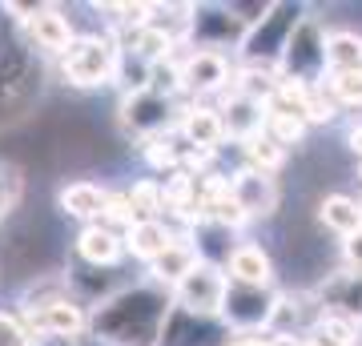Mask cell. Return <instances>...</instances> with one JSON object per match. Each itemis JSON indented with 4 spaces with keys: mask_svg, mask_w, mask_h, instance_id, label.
Wrapping results in <instances>:
<instances>
[{
    "mask_svg": "<svg viewBox=\"0 0 362 346\" xmlns=\"http://www.w3.org/2000/svg\"><path fill=\"white\" fill-rule=\"evenodd\" d=\"M25 33H28V49L49 52V57H57V61H61V57L73 49V40H77L65 8H57V4H37V13L28 16Z\"/></svg>",
    "mask_w": 362,
    "mask_h": 346,
    "instance_id": "obj_11",
    "label": "cell"
},
{
    "mask_svg": "<svg viewBox=\"0 0 362 346\" xmlns=\"http://www.w3.org/2000/svg\"><path fill=\"white\" fill-rule=\"evenodd\" d=\"M149 89L161 93V97H169V101L185 97V77H181V57L177 52L153 64V73H149Z\"/></svg>",
    "mask_w": 362,
    "mask_h": 346,
    "instance_id": "obj_27",
    "label": "cell"
},
{
    "mask_svg": "<svg viewBox=\"0 0 362 346\" xmlns=\"http://www.w3.org/2000/svg\"><path fill=\"white\" fill-rule=\"evenodd\" d=\"M105 226L109 230H117V233H125V230H133L137 226V209H133V202H129V193L125 190H109V205H105Z\"/></svg>",
    "mask_w": 362,
    "mask_h": 346,
    "instance_id": "obj_29",
    "label": "cell"
},
{
    "mask_svg": "<svg viewBox=\"0 0 362 346\" xmlns=\"http://www.w3.org/2000/svg\"><path fill=\"white\" fill-rule=\"evenodd\" d=\"M197 262H202V254H197L194 238H189V233H177V238L169 242L165 254L157 258L153 266H145V278H149V282H157V286H169V290H173V286H177L181 278H185V274L197 266Z\"/></svg>",
    "mask_w": 362,
    "mask_h": 346,
    "instance_id": "obj_20",
    "label": "cell"
},
{
    "mask_svg": "<svg viewBox=\"0 0 362 346\" xmlns=\"http://www.w3.org/2000/svg\"><path fill=\"white\" fill-rule=\"evenodd\" d=\"M233 330L221 318H197L185 310H173V318L165 326L161 346H230Z\"/></svg>",
    "mask_w": 362,
    "mask_h": 346,
    "instance_id": "obj_14",
    "label": "cell"
},
{
    "mask_svg": "<svg viewBox=\"0 0 362 346\" xmlns=\"http://www.w3.org/2000/svg\"><path fill=\"white\" fill-rule=\"evenodd\" d=\"M266 109H270V105H266ZM306 129H310V121H302V117H294V113H274L270 109V117H266V133H270L282 149H294V145L306 142Z\"/></svg>",
    "mask_w": 362,
    "mask_h": 346,
    "instance_id": "obj_28",
    "label": "cell"
},
{
    "mask_svg": "<svg viewBox=\"0 0 362 346\" xmlns=\"http://www.w3.org/2000/svg\"><path fill=\"white\" fill-rule=\"evenodd\" d=\"M226 294H230V274L214 262H197L177 286H173V302L185 314L197 318H221L226 310Z\"/></svg>",
    "mask_w": 362,
    "mask_h": 346,
    "instance_id": "obj_7",
    "label": "cell"
},
{
    "mask_svg": "<svg viewBox=\"0 0 362 346\" xmlns=\"http://www.w3.org/2000/svg\"><path fill=\"white\" fill-rule=\"evenodd\" d=\"M358 181H362V166H358Z\"/></svg>",
    "mask_w": 362,
    "mask_h": 346,
    "instance_id": "obj_36",
    "label": "cell"
},
{
    "mask_svg": "<svg viewBox=\"0 0 362 346\" xmlns=\"http://www.w3.org/2000/svg\"><path fill=\"white\" fill-rule=\"evenodd\" d=\"M73 254L77 262L85 266H97V270H117L125 262V233L109 230L105 221H93V226H81V233L73 238Z\"/></svg>",
    "mask_w": 362,
    "mask_h": 346,
    "instance_id": "obj_12",
    "label": "cell"
},
{
    "mask_svg": "<svg viewBox=\"0 0 362 346\" xmlns=\"http://www.w3.org/2000/svg\"><path fill=\"white\" fill-rule=\"evenodd\" d=\"M346 145H350V154L358 157V166H362V121H354V125L346 129Z\"/></svg>",
    "mask_w": 362,
    "mask_h": 346,
    "instance_id": "obj_34",
    "label": "cell"
},
{
    "mask_svg": "<svg viewBox=\"0 0 362 346\" xmlns=\"http://www.w3.org/2000/svg\"><path fill=\"white\" fill-rule=\"evenodd\" d=\"M226 274H230L233 286H258V290H270L274 286V258L262 250L258 242H238V250L226 262Z\"/></svg>",
    "mask_w": 362,
    "mask_h": 346,
    "instance_id": "obj_19",
    "label": "cell"
},
{
    "mask_svg": "<svg viewBox=\"0 0 362 346\" xmlns=\"http://www.w3.org/2000/svg\"><path fill=\"white\" fill-rule=\"evenodd\" d=\"M57 205H61V214H69V218H77V221H85V226H93V221L105 218L109 190H105L101 181L77 178V181H69V185H61Z\"/></svg>",
    "mask_w": 362,
    "mask_h": 346,
    "instance_id": "obj_18",
    "label": "cell"
},
{
    "mask_svg": "<svg viewBox=\"0 0 362 346\" xmlns=\"http://www.w3.org/2000/svg\"><path fill=\"white\" fill-rule=\"evenodd\" d=\"M230 185H233V202L246 209L250 221H266L278 214V202H282V193H278V181H274V173H258V169H233L230 173Z\"/></svg>",
    "mask_w": 362,
    "mask_h": 346,
    "instance_id": "obj_10",
    "label": "cell"
},
{
    "mask_svg": "<svg viewBox=\"0 0 362 346\" xmlns=\"http://www.w3.org/2000/svg\"><path fill=\"white\" fill-rule=\"evenodd\" d=\"M318 221H322V230L338 233L346 242L362 230V202H354L350 193H326L318 202Z\"/></svg>",
    "mask_w": 362,
    "mask_h": 346,
    "instance_id": "obj_22",
    "label": "cell"
},
{
    "mask_svg": "<svg viewBox=\"0 0 362 346\" xmlns=\"http://www.w3.org/2000/svg\"><path fill=\"white\" fill-rule=\"evenodd\" d=\"M221 121H226V142L233 145H246L250 137H258V133H266V117H270V109L262 101H254V97H246V93H226L221 97Z\"/></svg>",
    "mask_w": 362,
    "mask_h": 346,
    "instance_id": "obj_15",
    "label": "cell"
},
{
    "mask_svg": "<svg viewBox=\"0 0 362 346\" xmlns=\"http://www.w3.org/2000/svg\"><path fill=\"white\" fill-rule=\"evenodd\" d=\"M233 61L214 49H185L181 52V77H185V97L189 101H209L218 93L233 89Z\"/></svg>",
    "mask_w": 362,
    "mask_h": 346,
    "instance_id": "obj_8",
    "label": "cell"
},
{
    "mask_svg": "<svg viewBox=\"0 0 362 346\" xmlns=\"http://www.w3.org/2000/svg\"><path fill=\"white\" fill-rule=\"evenodd\" d=\"M173 310V290L141 278L89 310V338L97 346H161Z\"/></svg>",
    "mask_w": 362,
    "mask_h": 346,
    "instance_id": "obj_1",
    "label": "cell"
},
{
    "mask_svg": "<svg viewBox=\"0 0 362 346\" xmlns=\"http://www.w3.org/2000/svg\"><path fill=\"white\" fill-rule=\"evenodd\" d=\"M286 154H290V149H282L270 133H258V137H250V142L242 145V161H246L250 169H258V173H278V169L286 166Z\"/></svg>",
    "mask_w": 362,
    "mask_h": 346,
    "instance_id": "obj_25",
    "label": "cell"
},
{
    "mask_svg": "<svg viewBox=\"0 0 362 346\" xmlns=\"http://www.w3.org/2000/svg\"><path fill=\"white\" fill-rule=\"evenodd\" d=\"M326 89L342 109H362V73H330Z\"/></svg>",
    "mask_w": 362,
    "mask_h": 346,
    "instance_id": "obj_30",
    "label": "cell"
},
{
    "mask_svg": "<svg viewBox=\"0 0 362 346\" xmlns=\"http://www.w3.org/2000/svg\"><path fill=\"white\" fill-rule=\"evenodd\" d=\"M117 61H121V45L113 33H81L73 49L61 57V77L73 89H101L117 81Z\"/></svg>",
    "mask_w": 362,
    "mask_h": 346,
    "instance_id": "obj_3",
    "label": "cell"
},
{
    "mask_svg": "<svg viewBox=\"0 0 362 346\" xmlns=\"http://www.w3.org/2000/svg\"><path fill=\"white\" fill-rule=\"evenodd\" d=\"M306 13H310V4H290V0L286 4H270V13L246 33L242 49H238V61L258 64V69H278L286 45L294 37V28L306 21Z\"/></svg>",
    "mask_w": 362,
    "mask_h": 346,
    "instance_id": "obj_2",
    "label": "cell"
},
{
    "mask_svg": "<svg viewBox=\"0 0 362 346\" xmlns=\"http://www.w3.org/2000/svg\"><path fill=\"white\" fill-rule=\"evenodd\" d=\"M181 149L185 145H177L173 133H161V137L141 142V161H145V169H153L157 178H169V173L181 169Z\"/></svg>",
    "mask_w": 362,
    "mask_h": 346,
    "instance_id": "obj_24",
    "label": "cell"
},
{
    "mask_svg": "<svg viewBox=\"0 0 362 346\" xmlns=\"http://www.w3.org/2000/svg\"><path fill=\"white\" fill-rule=\"evenodd\" d=\"M342 270L354 274V278H362V230L342 242Z\"/></svg>",
    "mask_w": 362,
    "mask_h": 346,
    "instance_id": "obj_33",
    "label": "cell"
},
{
    "mask_svg": "<svg viewBox=\"0 0 362 346\" xmlns=\"http://www.w3.org/2000/svg\"><path fill=\"white\" fill-rule=\"evenodd\" d=\"M73 282H69V274H57V270H45V274H33L25 282V290L16 294V314L21 318H33L40 310L57 306V302H73Z\"/></svg>",
    "mask_w": 362,
    "mask_h": 346,
    "instance_id": "obj_17",
    "label": "cell"
},
{
    "mask_svg": "<svg viewBox=\"0 0 362 346\" xmlns=\"http://www.w3.org/2000/svg\"><path fill=\"white\" fill-rule=\"evenodd\" d=\"M37 338L28 334L25 318L16 310H0V346H33Z\"/></svg>",
    "mask_w": 362,
    "mask_h": 346,
    "instance_id": "obj_32",
    "label": "cell"
},
{
    "mask_svg": "<svg viewBox=\"0 0 362 346\" xmlns=\"http://www.w3.org/2000/svg\"><path fill=\"white\" fill-rule=\"evenodd\" d=\"M278 306H282V290H258V286H233L226 294V310H221V322L230 326L233 334H270L274 318H278Z\"/></svg>",
    "mask_w": 362,
    "mask_h": 346,
    "instance_id": "obj_6",
    "label": "cell"
},
{
    "mask_svg": "<svg viewBox=\"0 0 362 346\" xmlns=\"http://www.w3.org/2000/svg\"><path fill=\"white\" fill-rule=\"evenodd\" d=\"M326 69L330 73H362V33L334 28L326 37Z\"/></svg>",
    "mask_w": 362,
    "mask_h": 346,
    "instance_id": "obj_23",
    "label": "cell"
},
{
    "mask_svg": "<svg viewBox=\"0 0 362 346\" xmlns=\"http://www.w3.org/2000/svg\"><path fill=\"white\" fill-rule=\"evenodd\" d=\"M250 28L242 25V16L233 13V4H194V33H189V49H242Z\"/></svg>",
    "mask_w": 362,
    "mask_h": 346,
    "instance_id": "obj_9",
    "label": "cell"
},
{
    "mask_svg": "<svg viewBox=\"0 0 362 346\" xmlns=\"http://www.w3.org/2000/svg\"><path fill=\"white\" fill-rule=\"evenodd\" d=\"M125 193H129V202H133V209H137V218L141 221H149V218L165 221V190H161V178L133 181Z\"/></svg>",
    "mask_w": 362,
    "mask_h": 346,
    "instance_id": "obj_26",
    "label": "cell"
},
{
    "mask_svg": "<svg viewBox=\"0 0 362 346\" xmlns=\"http://www.w3.org/2000/svg\"><path fill=\"white\" fill-rule=\"evenodd\" d=\"M21 190H25V181H21V169L8 166V161H0V221L8 218L21 202Z\"/></svg>",
    "mask_w": 362,
    "mask_h": 346,
    "instance_id": "obj_31",
    "label": "cell"
},
{
    "mask_svg": "<svg viewBox=\"0 0 362 346\" xmlns=\"http://www.w3.org/2000/svg\"><path fill=\"white\" fill-rule=\"evenodd\" d=\"M25 326L33 338H81V334H89V306H81L77 298L57 302V306L25 318Z\"/></svg>",
    "mask_w": 362,
    "mask_h": 346,
    "instance_id": "obj_16",
    "label": "cell"
},
{
    "mask_svg": "<svg viewBox=\"0 0 362 346\" xmlns=\"http://www.w3.org/2000/svg\"><path fill=\"white\" fill-rule=\"evenodd\" d=\"M177 121H181L177 101H169V97H161V93H153V89L121 97V105H117V125H121V133L133 137V142H149V137L173 133Z\"/></svg>",
    "mask_w": 362,
    "mask_h": 346,
    "instance_id": "obj_5",
    "label": "cell"
},
{
    "mask_svg": "<svg viewBox=\"0 0 362 346\" xmlns=\"http://www.w3.org/2000/svg\"><path fill=\"white\" fill-rule=\"evenodd\" d=\"M326 25L318 21L314 13H306V21L294 28V37L286 45L282 52V64H278V73L282 81H302V85H322L330 77V69H326Z\"/></svg>",
    "mask_w": 362,
    "mask_h": 346,
    "instance_id": "obj_4",
    "label": "cell"
},
{
    "mask_svg": "<svg viewBox=\"0 0 362 346\" xmlns=\"http://www.w3.org/2000/svg\"><path fill=\"white\" fill-rule=\"evenodd\" d=\"M33 346H81L77 338H37Z\"/></svg>",
    "mask_w": 362,
    "mask_h": 346,
    "instance_id": "obj_35",
    "label": "cell"
},
{
    "mask_svg": "<svg viewBox=\"0 0 362 346\" xmlns=\"http://www.w3.org/2000/svg\"><path fill=\"white\" fill-rule=\"evenodd\" d=\"M177 238V230L161 218H149V221H137L133 230H125V250L129 258H137L141 266H153L157 258L169 250V242Z\"/></svg>",
    "mask_w": 362,
    "mask_h": 346,
    "instance_id": "obj_21",
    "label": "cell"
},
{
    "mask_svg": "<svg viewBox=\"0 0 362 346\" xmlns=\"http://www.w3.org/2000/svg\"><path fill=\"white\" fill-rule=\"evenodd\" d=\"M177 137L189 145V149H214V154H218L221 142H226V121H221V109H218V105H209V101L181 105Z\"/></svg>",
    "mask_w": 362,
    "mask_h": 346,
    "instance_id": "obj_13",
    "label": "cell"
}]
</instances>
